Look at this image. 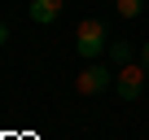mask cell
<instances>
[{
	"instance_id": "8992f818",
	"label": "cell",
	"mask_w": 149,
	"mask_h": 140,
	"mask_svg": "<svg viewBox=\"0 0 149 140\" xmlns=\"http://www.w3.org/2000/svg\"><path fill=\"white\" fill-rule=\"evenodd\" d=\"M149 5V0H114V9L123 13V18H140V9Z\"/></svg>"
},
{
	"instance_id": "3957f363",
	"label": "cell",
	"mask_w": 149,
	"mask_h": 140,
	"mask_svg": "<svg viewBox=\"0 0 149 140\" xmlns=\"http://www.w3.org/2000/svg\"><path fill=\"white\" fill-rule=\"evenodd\" d=\"M74 88H79L84 96H97V92L114 88V70H110V66H101V61H88L79 75H74Z\"/></svg>"
},
{
	"instance_id": "6da1fadb",
	"label": "cell",
	"mask_w": 149,
	"mask_h": 140,
	"mask_svg": "<svg viewBox=\"0 0 149 140\" xmlns=\"http://www.w3.org/2000/svg\"><path fill=\"white\" fill-rule=\"evenodd\" d=\"M74 48H79L84 61H97L105 48H110V35H105V22L101 18H84L79 31H74Z\"/></svg>"
},
{
	"instance_id": "ba28073f",
	"label": "cell",
	"mask_w": 149,
	"mask_h": 140,
	"mask_svg": "<svg viewBox=\"0 0 149 140\" xmlns=\"http://www.w3.org/2000/svg\"><path fill=\"white\" fill-rule=\"evenodd\" d=\"M140 61H145V70H149V40H145V48H140Z\"/></svg>"
},
{
	"instance_id": "7a4b0ae2",
	"label": "cell",
	"mask_w": 149,
	"mask_h": 140,
	"mask_svg": "<svg viewBox=\"0 0 149 140\" xmlns=\"http://www.w3.org/2000/svg\"><path fill=\"white\" fill-rule=\"evenodd\" d=\"M145 79H149L145 61H127V66H118V70H114V88H118V96H123V101H136V96L145 92Z\"/></svg>"
},
{
	"instance_id": "277c9868",
	"label": "cell",
	"mask_w": 149,
	"mask_h": 140,
	"mask_svg": "<svg viewBox=\"0 0 149 140\" xmlns=\"http://www.w3.org/2000/svg\"><path fill=\"white\" fill-rule=\"evenodd\" d=\"M61 5H66V0H31L26 13H31V22L48 26V22H57V18H61Z\"/></svg>"
},
{
	"instance_id": "52a82bcc",
	"label": "cell",
	"mask_w": 149,
	"mask_h": 140,
	"mask_svg": "<svg viewBox=\"0 0 149 140\" xmlns=\"http://www.w3.org/2000/svg\"><path fill=\"white\" fill-rule=\"evenodd\" d=\"M5 44H9V26L0 22V48H5Z\"/></svg>"
},
{
	"instance_id": "5b68a950",
	"label": "cell",
	"mask_w": 149,
	"mask_h": 140,
	"mask_svg": "<svg viewBox=\"0 0 149 140\" xmlns=\"http://www.w3.org/2000/svg\"><path fill=\"white\" fill-rule=\"evenodd\" d=\"M105 53H110V61H114V66L136 61V48H132V44H123V40H110V48H105Z\"/></svg>"
}]
</instances>
